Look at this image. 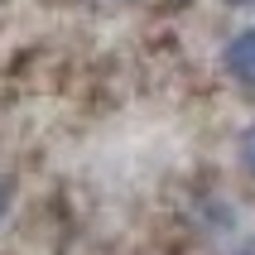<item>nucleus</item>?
I'll return each mask as SVG.
<instances>
[{"instance_id":"f257e3e1","label":"nucleus","mask_w":255,"mask_h":255,"mask_svg":"<svg viewBox=\"0 0 255 255\" xmlns=\"http://www.w3.org/2000/svg\"><path fill=\"white\" fill-rule=\"evenodd\" d=\"M222 68H227L231 82L241 87H255V24L251 29H236L222 48Z\"/></svg>"},{"instance_id":"f03ea898","label":"nucleus","mask_w":255,"mask_h":255,"mask_svg":"<svg viewBox=\"0 0 255 255\" xmlns=\"http://www.w3.org/2000/svg\"><path fill=\"white\" fill-rule=\"evenodd\" d=\"M236 149H241V169L255 178V126H246V130H241V144H236Z\"/></svg>"},{"instance_id":"7ed1b4c3","label":"nucleus","mask_w":255,"mask_h":255,"mask_svg":"<svg viewBox=\"0 0 255 255\" xmlns=\"http://www.w3.org/2000/svg\"><path fill=\"white\" fill-rule=\"evenodd\" d=\"M10 198H14V188H10V178H0V217L10 212Z\"/></svg>"},{"instance_id":"20e7f679","label":"nucleus","mask_w":255,"mask_h":255,"mask_svg":"<svg viewBox=\"0 0 255 255\" xmlns=\"http://www.w3.org/2000/svg\"><path fill=\"white\" fill-rule=\"evenodd\" d=\"M236 255H255V236H246V241H241V251H236Z\"/></svg>"},{"instance_id":"39448f33","label":"nucleus","mask_w":255,"mask_h":255,"mask_svg":"<svg viewBox=\"0 0 255 255\" xmlns=\"http://www.w3.org/2000/svg\"><path fill=\"white\" fill-rule=\"evenodd\" d=\"M227 5H236V10H255V0H227Z\"/></svg>"}]
</instances>
